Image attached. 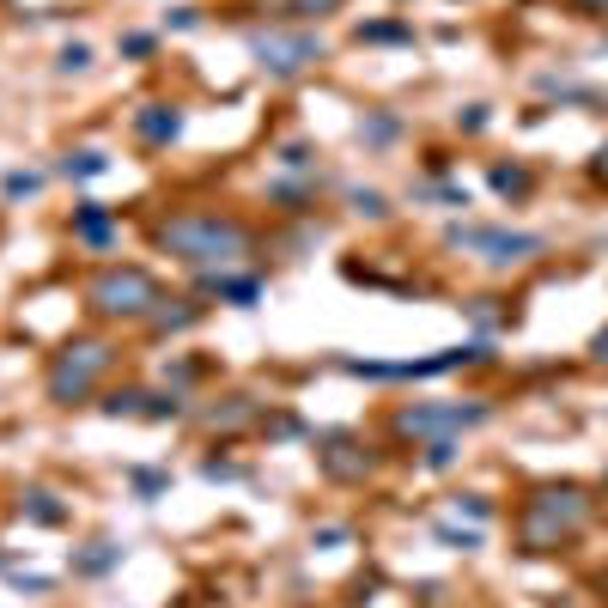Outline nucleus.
<instances>
[{
	"label": "nucleus",
	"mask_w": 608,
	"mask_h": 608,
	"mask_svg": "<svg viewBox=\"0 0 608 608\" xmlns=\"http://www.w3.org/2000/svg\"><path fill=\"white\" fill-rule=\"evenodd\" d=\"M159 244L177 250L183 262H219V268L250 256V232L232 225V219H177V225L159 232Z\"/></svg>",
	"instance_id": "f257e3e1"
},
{
	"label": "nucleus",
	"mask_w": 608,
	"mask_h": 608,
	"mask_svg": "<svg viewBox=\"0 0 608 608\" xmlns=\"http://www.w3.org/2000/svg\"><path fill=\"white\" fill-rule=\"evenodd\" d=\"M92 304L104 317H140L146 304H159V286H152L140 268H110L92 280Z\"/></svg>",
	"instance_id": "f03ea898"
},
{
	"label": "nucleus",
	"mask_w": 608,
	"mask_h": 608,
	"mask_svg": "<svg viewBox=\"0 0 608 608\" xmlns=\"http://www.w3.org/2000/svg\"><path fill=\"white\" fill-rule=\"evenodd\" d=\"M104 365H110V347H104V341H80V347H67V353L55 359V371H49V396H55V402H80Z\"/></svg>",
	"instance_id": "7ed1b4c3"
},
{
	"label": "nucleus",
	"mask_w": 608,
	"mask_h": 608,
	"mask_svg": "<svg viewBox=\"0 0 608 608\" xmlns=\"http://www.w3.org/2000/svg\"><path fill=\"white\" fill-rule=\"evenodd\" d=\"M250 49H256L262 67H274V73H298V67H311V61L323 55L317 37H256Z\"/></svg>",
	"instance_id": "20e7f679"
},
{
	"label": "nucleus",
	"mask_w": 608,
	"mask_h": 608,
	"mask_svg": "<svg viewBox=\"0 0 608 608\" xmlns=\"http://www.w3.org/2000/svg\"><path fill=\"white\" fill-rule=\"evenodd\" d=\"M177 128H183V116H177V110H165V104H146V110H140V134H146L152 146L177 140Z\"/></svg>",
	"instance_id": "39448f33"
},
{
	"label": "nucleus",
	"mask_w": 608,
	"mask_h": 608,
	"mask_svg": "<svg viewBox=\"0 0 608 608\" xmlns=\"http://www.w3.org/2000/svg\"><path fill=\"white\" fill-rule=\"evenodd\" d=\"M73 238L80 244H110V213L98 201H86L80 213H73Z\"/></svg>",
	"instance_id": "423d86ee"
},
{
	"label": "nucleus",
	"mask_w": 608,
	"mask_h": 608,
	"mask_svg": "<svg viewBox=\"0 0 608 608\" xmlns=\"http://www.w3.org/2000/svg\"><path fill=\"white\" fill-rule=\"evenodd\" d=\"M487 408H444V414H402L408 432H432V426H475Z\"/></svg>",
	"instance_id": "0eeeda50"
},
{
	"label": "nucleus",
	"mask_w": 608,
	"mask_h": 608,
	"mask_svg": "<svg viewBox=\"0 0 608 608\" xmlns=\"http://www.w3.org/2000/svg\"><path fill=\"white\" fill-rule=\"evenodd\" d=\"M110 159H104V152H73V159H67V177H98Z\"/></svg>",
	"instance_id": "6e6552de"
},
{
	"label": "nucleus",
	"mask_w": 608,
	"mask_h": 608,
	"mask_svg": "<svg viewBox=\"0 0 608 608\" xmlns=\"http://www.w3.org/2000/svg\"><path fill=\"white\" fill-rule=\"evenodd\" d=\"M493 189H505V195H523V189H529V177H523V171H493Z\"/></svg>",
	"instance_id": "1a4fd4ad"
},
{
	"label": "nucleus",
	"mask_w": 608,
	"mask_h": 608,
	"mask_svg": "<svg viewBox=\"0 0 608 608\" xmlns=\"http://www.w3.org/2000/svg\"><path fill=\"white\" fill-rule=\"evenodd\" d=\"M31 499H37V505H31V517H37V523H61V505H49L55 493H31Z\"/></svg>",
	"instance_id": "9d476101"
},
{
	"label": "nucleus",
	"mask_w": 608,
	"mask_h": 608,
	"mask_svg": "<svg viewBox=\"0 0 608 608\" xmlns=\"http://www.w3.org/2000/svg\"><path fill=\"white\" fill-rule=\"evenodd\" d=\"M116 560H122V548H110V542H104V554H86V560H80V572H104V566H116Z\"/></svg>",
	"instance_id": "9b49d317"
},
{
	"label": "nucleus",
	"mask_w": 608,
	"mask_h": 608,
	"mask_svg": "<svg viewBox=\"0 0 608 608\" xmlns=\"http://www.w3.org/2000/svg\"><path fill=\"white\" fill-rule=\"evenodd\" d=\"M80 67H92V49H86V43H73V49L61 55V73H80Z\"/></svg>",
	"instance_id": "f8f14e48"
},
{
	"label": "nucleus",
	"mask_w": 608,
	"mask_h": 608,
	"mask_svg": "<svg viewBox=\"0 0 608 608\" xmlns=\"http://www.w3.org/2000/svg\"><path fill=\"white\" fill-rule=\"evenodd\" d=\"M292 7H298V13H304V19H323V13H329V7H341V0H292Z\"/></svg>",
	"instance_id": "ddd939ff"
}]
</instances>
